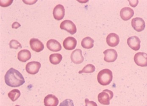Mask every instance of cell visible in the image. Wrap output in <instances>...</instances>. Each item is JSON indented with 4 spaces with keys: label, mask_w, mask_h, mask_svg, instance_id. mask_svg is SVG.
Returning a JSON list of instances; mask_svg holds the SVG:
<instances>
[{
    "label": "cell",
    "mask_w": 147,
    "mask_h": 106,
    "mask_svg": "<svg viewBox=\"0 0 147 106\" xmlns=\"http://www.w3.org/2000/svg\"><path fill=\"white\" fill-rule=\"evenodd\" d=\"M6 84L12 88L18 87L25 83V80L23 75L14 68H10L7 71L4 76Z\"/></svg>",
    "instance_id": "cell-1"
},
{
    "label": "cell",
    "mask_w": 147,
    "mask_h": 106,
    "mask_svg": "<svg viewBox=\"0 0 147 106\" xmlns=\"http://www.w3.org/2000/svg\"><path fill=\"white\" fill-rule=\"evenodd\" d=\"M113 79V72L109 69H104L99 72L97 80L100 84L107 86L110 84Z\"/></svg>",
    "instance_id": "cell-2"
},
{
    "label": "cell",
    "mask_w": 147,
    "mask_h": 106,
    "mask_svg": "<svg viewBox=\"0 0 147 106\" xmlns=\"http://www.w3.org/2000/svg\"><path fill=\"white\" fill-rule=\"evenodd\" d=\"M114 96L113 92L110 90L106 89L98 95V100L100 103L103 105H110V100Z\"/></svg>",
    "instance_id": "cell-3"
},
{
    "label": "cell",
    "mask_w": 147,
    "mask_h": 106,
    "mask_svg": "<svg viewBox=\"0 0 147 106\" xmlns=\"http://www.w3.org/2000/svg\"><path fill=\"white\" fill-rule=\"evenodd\" d=\"M60 28L61 29L67 31L72 35L76 33L77 32L76 26L71 20H69L62 21L61 24Z\"/></svg>",
    "instance_id": "cell-4"
},
{
    "label": "cell",
    "mask_w": 147,
    "mask_h": 106,
    "mask_svg": "<svg viewBox=\"0 0 147 106\" xmlns=\"http://www.w3.org/2000/svg\"><path fill=\"white\" fill-rule=\"evenodd\" d=\"M134 61L139 66H147V53L144 52H138L135 54L134 57Z\"/></svg>",
    "instance_id": "cell-5"
},
{
    "label": "cell",
    "mask_w": 147,
    "mask_h": 106,
    "mask_svg": "<svg viewBox=\"0 0 147 106\" xmlns=\"http://www.w3.org/2000/svg\"><path fill=\"white\" fill-rule=\"evenodd\" d=\"M41 67L40 62L32 61L28 63L26 66V72L30 74L35 75L39 72Z\"/></svg>",
    "instance_id": "cell-6"
},
{
    "label": "cell",
    "mask_w": 147,
    "mask_h": 106,
    "mask_svg": "<svg viewBox=\"0 0 147 106\" xmlns=\"http://www.w3.org/2000/svg\"><path fill=\"white\" fill-rule=\"evenodd\" d=\"M131 26L137 32H141L145 29L146 24L143 19L137 17L132 20Z\"/></svg>",
    "instance_id": "cell-7"
},
{
    "label": "cell",
    "mask_w": 147,
    "mask_h": 106,
    "mask_svg": "<svg viewBox=\"0 0 147 106\" xmlns=\"http://www.w3.org/2000/svg\"><path fill=\"white\" fill-rule=\"evenodd\" d=\"M105 55L104 58V61L107 62H115L117 58V52L113 49H108L106 50L103 52Z\"/></svg>",
    "instance_id": "cell-8"
},
{
    "label": "cell",
    "mask_w": 147,
    "mask_h": 106,
    "mask_svg": "<svg viewBox=\"0 0 147 106\" xmlns=\"http://www.w3.org/2000/svg\"><path fill=\"white\" fill-rule=\"evenodd\" d=\"M70 58L72 62L76 64H81L84 60L82 51L80 49H77L73 51L71 53Z\"/></svg>",
    "instance_id": "cell-9"
},
{
    "label": "cell",
    "mask_w": 147,
    "mask_h": 106,
    "mask_svg": "<svg viewBox=\"0 0 147 106\" xmlns=\"http://www.w3.org/2000/svg\"><path fill=\"white\" fill-rule=\"evenodd\" d=\"M141 41L138 37L136 36H131L127 40V44L134 51H138L140 48Z\"/></svg>",
    "instance_id": "cell-10"
},
{
    "label": "cell",
    "mask_w": 147,
    "mask_h": 106,
    "mask_svg": "<svg viewBox=\"0 0 147 106\" xmlns=\"http://www.w3.org/2000/svg\"><path fill=\"white\" fill-rule=\"evenodd\" d=\"M53 17L57 20H60L65 16V9L61 4H58L54 7L53 10Z\"/></svg>",
    "instance_id": "cell-11"
},
{
    "label": "cell",
    "mask_w": 147,
    "mask_h": 106,
    "mask_svg": "<svg viewBox=\"0 0 147 106\" xmlns=\"http://www.w3.org/2000/svg\"><path fill=\"white\" fill-rule=\"evenodd\" d=\"M30 45L32 50L36 52H40L44 49L42 43L36 38H32L30 40Z\"/></svg>",
    "instance_id": "cell-12"
},
{
    "label": "cell",
    "mask_w": 147,
    "mask_h": 106,
    "mask_svg": "<svg viewBox=\"0 0 147 106\" xmlns=\"http://www.w3.org/2000/svg\"><path fill=\"white\" fill-rule=\"evenodd\" d=\"M63 45L65 49L67 50H72L76 47L77 41L73 36H68L64 40Z\"/></svg>",
    "instance_id": "cell-13"
},
{
    "label": "cell",
    "mask_w": 147,
    "mask_h": 106,
    "mask_svg": "<svg viewBox=\"0 0 147 106\" xmlns=\"http://www.w3.org/2000/svg\"><path fill=\"white\" fill-rule=\"evenodd\" d=\"M107 43L108 45L111 47H116L120 42V37L116 34L112 33L107 36Z\"/></svg>",
    "instance_id": "cell-14"
},
{
    "label": "cell",
    "mask_w": 147,
    "mask_h": 106,
    "mask_svg": "<svg viewBox=\"0 0 147 106\" xmlns=\"http://www.w3.org/2000/svg\"><path fill=\"white\" fill-rule=\"evenodd\" d=\"M47 47L51 51L53 52H58L61 49V46L60 43L57 40L51 39L47 42Z\"/></svg>",
    "instance_id": "cell-15"
},
{
    "label": "cell",
    "mask_w": 147,
    "mask_h": 106,
    "mask_svg": "<svg viewBox=\"0 0 147 106\" xmlns=\"http://www.w3.org/2000/svg\"><path fill=\"white\" fill-rule=\"evenodd\" d=\"M134 15L133 9L130 7H124L121 9L120 11V16L123 20L127 21L131 18Z\"/></svg>",
    "instance_id": "cell-16"
},
{
    "label": "cell",
    "mask_w": 147,
    "mask_h": 106,
    "mask_svg": "<svg viewBox=\"0 0 147 106\" xmlns=\"http://www.w3.org/2000/svg\"><path fill=\"white\" fill-rule=\"evenodd\" d=\"M59 103L58 99L53 94L47 95L44 100V103L45 106H57Z\"/></svg>",
    "instance_id": "cell-17"
},
{
    "label": "cell",
    "mask_w": 147,
    "mask_h": 106,
    "mask_svg": "<svg viewBox=\"0 0 147 106\" xmlns=\"http://www.w3.org/2000/svg\"><path fill=\"white\" fill-rule=\"evenodd\" d=\"M32 54L28 50L24 49L20 51L18 54V59L20 61L22 62H26L31 58Z\"/></svg>",
    "instance_id": "cell-18"
},
{
    "label": "cell",
    "mask_w": 147,
    "mask_h": 106,
    "mask_svg": "<svg viewBox=\"0 0 147 106\" xmlns=\"http://www.w3.org/2000/svg\"><path fill=\"white\" fill-rule=\"evenodd\" d=\"M94 41L90 36H87L83 39L81 43L82 47L85 49H91L94 46Z\"/></svg>",
    "instance_id": "cell-19"
},
{
    "label": "cell",
    "mask_w": 147,
    "mask_h": 106,
    "mask_svg": "<svg viewBox=\"0 0 147 106\" xmlns=\"http://www.w3.org/2000/svg\"><path fill=\"white\" fill-rule=\"evenodd\" d=\"M62 59V56L60 53H56L51 54L49 57L50 62L54 65L59 64Z\"/></svg>",
    "instance_id": "cell-20"
},
{
    "label": "cell",
    "mask_w": 147,
    "mask_h": 106,
    "mask_svg": "<svg viewBox=\"0 0 147 106\" xmlns=\"http://www.w3.org/2000/svg\"><path fill=\"white\" fill-rule=\"evenodd\" d=\"M21 95L20 91L18 89H14L10 91L8 94V97L12 101H15L20 97Z\"/></svg>",
    "instance_id": "cell-21"
},
{
    "label": "cell",
    "mask_w": 147,
    "mask_h": 106,
    "mask_svg": "<svg viewBox=\"0 0 147 106\" xmlns=\"http://www.w3.org/2000/svg\"><path fill=\"white\" fill-rule=\"evenodd\" d=\"M95 70V68L94 65L89 64L86 65L82 70L79 71L78 73L79 74L82 73H93Z\"/></svg>",
    "instance_id": "cell-22"
},
{
    "label": "cell",
    "mask_w": 147,
    "mask_h": 106,
    "mask_svg": "<svg viewBox=\"0 0 147 106\" xmlns=\"http://www.w3.org/2000/svg\"><path fill=\"white\" fill-rule=\"evenodd\" d=\"M9 47L10 49H18L22 48L21 44L16 40H12L9 43Z\"/></svg>",
    "instance_id": "cell-23"
},
{
    "label": "cell",
    "mask_w": 147,
    "mask_h": 106,
    "mask_svg": "<svg viewBox=\"0 0 147 106\" xmlns=\"http://www.w3.org/2000/svg\"><path fill=\"white\" fill-rule=\"evenodd\" d=\"M59 106H74V105L72 100L66 99L61 102Z\"/></svg>",
    "instance_id": "cell-24"
},
{
    "label": "cell",
    "mask_w": 147,
    "mask_h": 106,
    "mask_svg": "<svg viewBox=\"0 0 147 106\" xmlns=\"http://www.w3.org/2000/svg\"><path fill=\"white\" fill-rule=\"evenodd\" d=\"M13 0L10 1H0V4L1 7H6L9 6L13 2Z\"/></svg>",
    "instance_id": "cell-25"
},
{
    "label": "cell",
    "mask_w": 147,
    "mask_h": 106,
    "mask_svg": "<svg viewBox=\"0 0 147 106\" xmlns=\"http://www.w3.org/2000/svg\"><path fill=\"white\" fill-rule=\"evenodd\" d=\"M85 102L86 104L85 106H98V105L95 102L93 101H90L88 99H85Z\"/></svg>",
    "instance_id": "cell-26"
},
{
    "label": "cell",
    "mask_w": 147,
    "mask_h": 106,
    "mask_svg": "<svg viewBox=\"0 0 147 106\" xmlns=\"http://www.w3.org/2000/svg\"><path fill=\"white\" fill-rule=\"evenodd\" d=\"M130 6L133 7H137L139 3L138 1H129Z\"/></svg>",
    "instance_id": "cell-27"
},
{
    "label": "cell",
    "mask_w": 147,
    "mask_h": 106,
    "mask_svg": "<svg viewBox=\"0 0 147 106\" xmlns=\"http://www.w3.org/2000/svg\"><path fill=\"white\" fill-rule=\"evenodd\" d=\"M21 26V25L17 22H15L13 23L12 25V28L17 29L20 27Z\"/></svg>",
    "instance_id": "cell-28"
},
{
    "label": "cell",
    "mask_w": 147,
    "mask_h": 106,
    "mask_svg": "<svg viewBox=\"0 0 147 106\" xmlns=\"http://www.w3.org/2000/svg\"><path fill=\"white\" fill-rule=\"evenodd\" d=\"M23 1L24 3H26L27 4L32 5V4H33L35 3L37 1Z\"/></svg>",
    "instance_id": "cell-29"
},
{
    "label": "cell",
    "mask_w": 147,
    "mask_h": 106,
    "mask_svg": "<svg viewBox=\"0 0 147 106\" xmlns=\"http://www.w3.org/2000/svg\"><path fill=\"white\" fill-rule=\"evenodd\" d=\"M15 106H20L18 105H16Z\"/></svg>",
    "instance_id": "cell-30"
}]
</instances>
